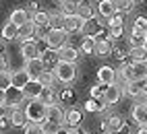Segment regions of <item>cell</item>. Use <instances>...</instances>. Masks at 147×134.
I'll return each instance as SVG.
<instances>
[{
	"label": "cell",
	"mask_w": 147,
	"mask_h": 134,
	"mask_svg": "<svg viewBox=\"0 0 147 134\" xmlns=\"http://www.w3.org/2000/svg\"><path fill=\"white\" fill-rule=\"evenodd\" d=\"M108 134H131V126H129V124H124L122 128H118V130H112V132H108Z\"/></svg>",
	"instance_id": "bcb514c9"
},
{
	"label": "cell",
	"mask_w": 147,
	"mask_h": 134,
	"mask_svg": "<svg viewBox=\"0 0 147 134\" xmlns=\"http://www.w3.org/2000/svg\"><path fill=\"white\" fill-rule=\"evenodd\" d=\"M48 21H50V13H44V11H37V13H33L31 23H33L35 27H40V25H48Z\"/></svg>",
	"instance_id": "d6a6232c"
},
{
	"label": "cell",
	"mask_w": 147,
	"mask_h": 134,
	"mask_svg": "<svg viewBox=\"0 0 147 134\" xmlns=\"http://www.w3.org/2000/svg\"><path fill=\"white\" fill-rule=\"evenodd\" d=\"M133 2H137V0H133Z\"/></svg>",
	"instance_id": "680465c9"
},
{
	"label": "cell",
	"mask_w": 147,
	"mask_h": 134,
	"mask_svg": "<svg viewBox=\"0 0 147 134\" xmlns=\"http://www.w3.org/2000/svg\"><path fill=\"white\" fill-rule=\"evenodd\" d=\"M56 2H58V4H64V2H66V0H56Z\"/></svg>",
	"instance_id": "db71d44e"
},
{
	"label": "cell",
	"mask_w": 147,
	"mask_h": 134,
	"mask_svg": "<svg viewBox=\"0 0 147 134\" xmlns=\"http://www.w3.org/2000/svg\"><path fill=\"white\" fill-rule=\"evenodd\" d=\"M137 134H147V126H139V130H137Z\"/></svg>",
	"instance_id": "816d5d0a"
},
{
	"label": "cell",
	"mask_w": 147,
	"mask_h": 134,
	"mask_svg": "<svg viewBox=\"0 0 147 134\" xmlns=\"http://www.w3.org/2000/svg\"><path fill=\"white\" fill-rule=\"evenodd\" d=\"M42 126H44V134H60L62 130L60 124H52V122H44Z\"/></svg>",
	"instance_id": "74e56055"
},
{
	"label": "cell",
	"mask_w": 147,
	"mask_h": 134,
	"mask_svg": "<svg viewBox=\"0 0 147 134\" xmlns=\"http://www.w3.org/2000/svg\"><path fill=\"white\" fill-rule=\"evenodd\" d=\"M143 47H145V52H147V41H145V45H143Z\"/></svg>",
	"instance_id": "11a10c76"
},
{
	"label": "cell",
	"mask_w": 147,
	"mask_h": 134,
	"mask_svg": "<svg viewBox=\"0 0 147 134\" xmlns=\"http://www.w3.org/2000/svg\"><path fill=\"white\" fill-rule=\"evenodd\" d=\"M25 101V93L23 89H6V105H11V107H17V105H21Z\"/></svg>",
	"instance_id": "9c48e42d"
},
{
	"label": "cell",
	"mask_w": 147,
	"mask_h": 134,
	"mask_svg": "<svg viewBox=\"0 0 147 134\" xmlns=\"http://www.w3.org/2000/svg\"><path fill=\"white\" fill-rule=\"evenodd\" d=\"M2 39H19V27L8 21L2 27Z\"/></svg>",
	"instance_id": "4316f807"
},
{
	"label": "cell",
	"mask_w": 147,
	"mask_h": 134,
	"mask_svg": "<svg viewBox=\"0 0 147 134\" xmlns=\"http://www.w3.org/2000/svg\"><path fill=\"white\" fill-rule=\"evenodd\" d=\"M97 13H100L104 19H108V21H110V19L118 13V11H116V6H114L112 0H100V4H97Z\"/></svg>",
	"instance_id": "5bb4252c"
},
{
	"label": "cell",
	"mask_w": 147,
	"mask_h": 134,
	"mask_svg": "<svg viewBox=\"0 0 147 134\" xmlns=\"http://www.w3.org/2000/svg\"><path fill=\"white\" fill-rule=\"evenodd\" d=\"M118 13H129L133 8V0H112Z\"/></svg>",
	"instance_id": "d590c367"
},
{
	"label": "cell",
	"mask_w": 147,
	"mask_h": 134,
	"mask_svg": "<svg viewBox=\"0 0 147 134\" xmlns=\"http://www.w3.org/2000/svg\"><path fill=\"white\" fill-rule=\"evenodd\" d=\"M124 15L126 13H116L110 19V27H124Z\"/></svg>",
	"instance_id": "b9f144b4"
},
{
	"label": "cell",
	"mask_w": 147,
	"mask_h": 134,
	"mask_svg": "<svg viewBox=\"0 0 147 134\" xmlns=\"http://www.w3.org/2000/svg\"><path fill=\"white\" fill-rule=\"evenodd\" d=\"M133 120L139 124V126H147V109L143 103H137L133 107Z\"/></svg>",
	"instance_id": "44dd1931"
},
{
	"label": "cell",
	"mask_w": 147,
	"mask_h": 134,
	"mask_svg": "<svg viewBox=\"0 0 147 134\" xmlns=\"http://www.w3.org/2000/svg\"><path fill=\"white\" fill-rule=\"evenodd\" d=\"M93 15H95V8L91 6L89 0H79V17L83 19V21L93 19Z\"/></svg>",
	"instance_id": "ffe728a7"
},
{
	"label": "cell",
	"mask_w": 147,
	"mask_h": 134,
	"mask_svg": "<svg viewBox=\"0 0 147 134\" xmlns=\"http://www.w3.org/2000/svg\"><path fill=\"white\" fill-rule=\"evenodd\" d=\"M58 60H60V62H66V64H75L77 60H79V50L66 43L62 50H58Z\"/></svg>",
	"instance_id": "52a82bcc"
},
{
	"label": "cell",
	"mask_w": 147,
	"mask_h": 134,
	"mask_svg": "<svg viewBox=\"0 0 147 134\" xmlns=\"http://www.w3.org/2000/svg\"><path fill=\"white\" fill-rule=\"evenodd\" d=\"M23 93H25V99L33 101V99H40V95L44 93V87H42V83L37 81V79H31V81L25 85Z\"/></svg>",
	"instance_id": "8992f818"
},
{
	"label": "cell",
	"mask_w": 147,
	"mask_h": 134,
	"mask_svg": "<svg viewBox=\"0 0 147 134\" xmlns=\"http://www.w3.org/2000/svg\"><path fill=\"white\" fill-rule=\"evenodd\" d=\"M54 79H56V76H54V72H50V70H44L40 76H37V81L42 83V87H44V89H52Z\"/></svg>",
	"instance_id": "4dcf8cb0"
},
{
	"label": "cell",
	"mask_w": 147,
	"mask_h": 134,
	"mask_svg": "<svg viewBox=\"0 0 147 134\" xmlns=\"http://www.w3.org/2000/svg\"><path fill=\"white\" fill-rule=\"evenodd\" d=\"M46 111H48V105H44L40 99H33V101H29V105H25L27 120L35 122V124H44L46 122Z\"/></svg>",
	"instance_id": "7a4b0ae2"
},
{
	"label": "cell",
	"mask_w": 147,
	"mask_h": 134,
	"mask_svg": "<svg viewBox=\"0 0 147 134\" xmlns=\"http://www.w3.org/2000/svg\"><path fill=\"white\" fill-rule=\"evenodd\" d=\"M0 54H2V45H0Z\"/></svg>",
	"instance_id": "9f6ffc18"
},
{
	"label": "cell",
	"mask_w": 147,
	"mask_h": 134,
	"mask_svg": "<svg viewBox=\"0 0 147 134\" xmlns=\"http://www.w3.org/2000/svg\"><path fill=\"white\" fill-rule=\"evenodd\" d=\"M147 83L145 81H135V83H126V93L131 95V97H139V95L147 93Z\"/></svg>",
	"instance_id": "ac0fdd59"
},
{
	"label": "cell",
	"mask_w": 147,
	"mask_h": 134,
	"mask_svg": "<svg viewBox=\"0 0 147 134\" xmlns=\"http://www.w3.org/2000/svg\"><path fill=\"white\" fill-rule=\"evenodd\" d=\"M116 79H118V74L112 66H102L100 70H97V83L104 85V87H110V85H116Z\"/></svg>",
	"instance_id": "5b68a950"
},
{
	"label": "cell",
	"mask_w": 147,
	"mask_h": 134,
	"mask_svg": "<svg viewBox=\"0 0 147 134\" xmlns=\"http://www.w3.org/2000/svg\"><path fill=\"white\" fill-rule=\"evenodd\" d=\"M13 87V72H0V89H11Z\"/></svg>",
	"instance_id": "e575fe53"
},
{
	"label": "cell",
	"mask_w": 147,
	"mask_h": 134,
	"mask_svg": "<svg viewBox=\"0 0 147 134\" xmlns=\"http://www.w3.org/2000/svg\"><path fill=\"white\" fill-rule=\"evenodd\" d=\"M29 81H31V74H29L25 68L13 72V87H15V89H25V85H27Z\"/></svg>",
	"instance_id": "2e32d148"
},
{
	"label": "cell",
	"mask_w": 147,
	"mask_h": 134,
	"mask_svg": "<svg viewBox=\"0 0 147 134\" xmlns=\"http://www.w3.org/2000/svg\"><path fill=\"white\" fill-rule=\"evenodd\" d=\"M66 39H68V33L64 29H50V33L46 37V45H48V50L58 52L66 45Z\"/></svg>",
	"instance_id": "3957f363"
},
{
	"label": "cell",
	"mask_w": 147,
	"mask_h": 134,
	"mask_svg": "<svg viewBox=\"0 0 147 134\" xmlns=\"http://www.w3.org/2000/svg\"><path fill=\"white\" fill-rule=\"evenodd\" d=\"M122 79L126 83L145 81L147 79V62H131L122 68Z\"/></svg>",
	"instance_id": "6da1fadb"
},
{
	"label": "cell",
	"mask_w": 147,
	"mask_h": 134,
	"mask_svg": "<svg viewBox=\"0 0 147 134\" xmlns=\"http://www.w3.org/2000/svg\"><path fill=\"white\" fill-rule=\"evenodd\" d=\"M112 54H114V58H118V60H124L126 56H129V52H126V50H122V47H116V50L112 47Z\"/></svg>",
	"instance_id": "f6af8a7d"
},
{
	"label": "cell",
	"mask_w": 147,
	"mask_h": 134,
	"mask_svg": "<svg viewBox=\"0 0 147 134\" xmlns=\"http://www.w3.org/2000/svg\"><path fill=\"white\" fill-rule=\"evenodd\" d=\"M145 83H147V79H145Z\"/></svg>",
	"instance_id": "94428289"
},
{
	"label": "cell",
	"mask_w": 147,
	"mask_h": 134,
	"mask_svg": "<svg viewBox=\"0 0 147 134\" xmlns=\"http://www.w3.org/2000/svg\"><path fill=\"white\" fill-rule=\"evenodd\" d=\"M60 13H62L64 17L79 15V0H66L64 4H60Z\"/></svg>",
	"instance_id": "cb8c5ba5"
},
{
	"label": "cell",
	"mask_w": 147,
	"mask_h": 134,
	"mask_svg": "<svg viewBox=\"0 0 147 134\" xmlns=\"http://www.w3.org/2000/svg\"><path fill=\"white\" fill-rule=\"evenodd\" d=\"M64 122L68 124V126H71V128H77V126H79V124L83 122V116H81V111L79 109H68L66 113H64Z\"/></svg>",
	"instance_id": "603a6c76"
},
{
	"label": "cell",
	"mask_w": 147,
	"mask_h": 134,
	"mask_svg": "<svg viewBox=\"0 0 147 134\" xmlns=\"http://www.w3.org/2000/svg\"><path fill=\"white\" fill-rule=\"evenodd\" d=\"M48 25H50V29H62L64 27V15L62 13H50Z\"/></svg>",
	"instance_id": "f546056e"
},
{
	"label": "cell",
	"mask_w": 147,
	"mask_h": 134,
	"mask_svg": "<svg viewBox=\"0 0 147 134\" xmlns=\"http://www.w3.org/2000/svg\"><path fill=\"white\" fill-rule=\"evenodd\" d=\"M0 118H4V109H2V105H0Z\"/></svg>",
	"instance_id": "f5cc1de1"
},
{
	"label": "cell",
	"mask_w": 147,
	"mask_h": 134,
	"mask_svg": "<svg viewBox=\"0 0 147 134\" xmlns=\"http://www.w3.org/2000/svg\"><path fill=\"white\" fill-rule=\"evenodd\" d=\"M120 95H122V89L118 85H110V87H106V91H104V103L106 105H114L120 99Z\"/></svg>",
	"instance_id": "7c38bea8"
},
{
	"label": "cell",
	"mask_w": 147,
	"mask_h": 134,
	"mask_svg": "<svg viewBox=\"0 0 147 134\" xmlns=\"http://www.w3.org/2000/svg\"><path fill=\"white\" fill-rule=\"evenodd\" d=\"M131 56V62H147V52L145 47H131L129 50Z\"/></svg>",
	"instance_id": "83f0119b"
},
{
	"label": "cell",
	"mask_w": 147,
	"mask_h": 134,
	"mask_svg": "<svg viewBox=\"0 0 147 134\" xmlns=\"http://www.w3.org/2000/svg\"><path fill=\"white\" fill-rule=\"evenodd\" d=\"M104 91H106V87H104V85H95V87L91 89V99L104 101Z\"/></svg>",
	"instance_id": "60d3db41"
},
{
	"label": "cell",
	"mask_w": 147,
	"mask_h": 134,
	"mask_svg": "<svg viewBox=\"0 0 147 134\" xmlns=\"http://www.w3.org/2000/svg\"><path fill=\"white\" fill-rule=\"evenodd\" d=\"M11 23L21 29L23 25L29 23V13L25 11V8H17V11H13V15H11Z\"/></svg>",
	"instance_id": "e0dca14e"
},
{
	"label": "cell",
	"mask_w": 147,
	"mask_h": 134,
	"mask_svg": "<svg viewBox=\"0 0 147 134\" xmlns=\"http://www.w3.org/2000/svg\"><path fill=\"white\" fill-rule=\"evenodd\" d=\"M48 33H50V25H40V27H35V39H44V41H46Z\"/></svg>",
	"instance_id": "ab89813d"
},
{
	"label": "cell",
	"mask_w": 147,
	"mask_h": 134,
	"mask_svg": "<svg viewBox=\"0 0 147 134\" xmlns=\"http://www.w3.org/2000/svg\"><path fill=\"white\" fill-rule=\"evenodd\" d=\"M145 35H147V31H145Z\"/></svg>",
	"instance_id": "91938a15"
},
{
	"label": "cell",
	"mask_w": 147,
	"mask_h": 134,
	"mask_svg": "<svg viewBox=\"0 0 147 134\" xmlns=\"http://www.w3.org/2000/svg\"><path fill=\"white\" fill-rule=\"evenodd\" d=\"M11 124L13 126H27L29 124V120H27V113H25V109H19V107H11Z\"/></svg>",
	"instance_id": "9a60e30c"
},
{
	"label": "cell",
	"mask_w": 147,
	"mask_h": 134,
	"mask_svg": "<svg viewBox=\"0 0 147 134\" xmlns=\"http://www.w3.org/2000/svg\"><path fill=\"white\" fill-rule=\"evenodd\" d=\"M143 105H145V109H147V103H143Z\"/></svg>",
	"instance_id": "6f0895ef"
},
{
	"label": "cell",
	"mask_w": 147,
	"mask_h": 134,
	"mask_svg": "<svg viewBox=\"0 0 147 134\" xmlns=\"http://www.w3.org/2000/svg\"><path fill=\"white\" fill-rule=\"evenodd\" d=\"M8 126H11V118H0V128H8Z\"/></svg>",
	"instance_id": "c3c4849f"
},
{
	"label": "cell",
	"mask_w": 147,
	"mask_h": 134,
	"mask_svg": "<svg viewBox=\"0 0 147 134\" xmlns=\"http://www.w3.org/2000/svg\"><path fill=\"white\" fill-rule=\"evenodd\" d=\"M29 6H31L33 13H37V2H35V0H31V2H29Z\"/></svg>",
	"instance_id": "f907efd6"
},
{
	"label": "cell",
	"mask_w": 147,
	"mask_h": 134,
	"mask_svg": "<svg viewBox=\"0 0 147 134\" xmlns=\"http://www.w3.org/2000/svg\"><path fill=\"white\" fill-rule=\"evenodd\" d=\"M133 27H137V29H143V31H147V19H145V17H137Z\"/></svg>",
	"instance_id": "ee69618b"
},
{
	"label": "cell",
	"mask_w": 147,
	"mask_h": 134,
	"mask_svg": "<svg viewBox=\"0 0 147 134\" xmlns=\"http://www.w3.org/2000/svg\"><path fill=\"white\" fill-rule=\"evenodd\" d=\"M0 105H6V91L0 89Z\"/></svg>",
	"instance_id": "681fc988"
},
{
	"label": "cell",
	"mask_w": 147,
	"mask_h": 134,
	"mask_svg": "<svg viewBox=\"0 0 147 134\" xmlns=\"http://www.w3.org/2000/svg\"><path fill=\"white\" fill-rule=\"evenodd\" d=\"M46 122H52V124H60L64 122V111L60 109V105H48V111H46Z\"/></svg>",
	"instance_id": "8fae6325"
},
{
	"label": "cell",
	"mask_w": 147,
	"mask_h": 134,
	"mask_svg": "<svg viewBox=\"0 0 147 134\" xmlns=\"http://www.w3.org/2000/svg\"><path fill=\"white\" fill-rule=\"evenodd\" d=\"M19 39H23V43L25 41H33L35 39V25L29 21L27 25H23L21 29H19Z\"/></svg>",
	"instance_id": "7402d4cb"
},
{
	"label": "cell",
	"mask_w": 147,
	"mask_h": 134,
	"mask_svg": "<svg viewBox=\"0 0 147 134\" xmlns=\"http://www.w3.org/2000/svg\"><path fill=\"white\" fill-rule=\"evenodd\" d=\"M25 134H44V126L42 124H35V122H29L25 126Z\"/></svg>",
	"instance_id": "f35d334b"
},
{
	"label": "cell",
	"mask_w": 147,
	"mask_h": 134,
	"mask_svg": "<svg viewBox=\"0 0 147 134\" xmlns=\"http://www.w3.org/2000/svg\"><path fill=\"white\" fill-rule=\"evenodd\" d=\"M108 105L104 103V101H97V99H89V101H85V109L87 111H102V109H106Z\"/></svg>",
	"instance_id": "836d02e7"
},
{
	"label": "cell",
	"mask_w": 147,
	"mask_h": 134,
	"mask_svg": "<svg viewBox=\"0 0 147 134\" xmlns=\"http://www.w3.org/2000/svg\"><path fill=\"white\" fill-rule=\"evenodd\" d=\"M83 19L79 17V15H73V17H64V27L62 29L66 31V33H77V31H81L83 29Z\"/></svg>",
	"instance_id": "ba28073f"
},
{
	"label": "cell",
	"mask_w": 147,
	"mask_h": 134,
	"mask_svg": "<svg viewBox=\"0 0 147 134\" xmlns=\"http://www.w3.org/2000/svg\"><path fill=\"white\" fill-rule=\"evenodd\" d=\"M21 54L25 56V60H35V58H42L40 56V45L35 41H25L21 45Z\"/></svg>",
	"instance_id": "4fadbf2b"
},
{
	"label": "cell",
	"mask_w": 147,
	"mask_h": 134,
	"mask_svg": "<svg viewBox=\"0 0 147 134\" xmlns=\"http://www.w3.org/2000/svg\"><path fill=\"white\" fill-rule=\"evenodd\" d=\"M54 76L60 83L68 85V83H73L75 81V76H77V68H75V64H66V62H58V66L54 68Z\"/></svg>",
	"instance_id": "277c9868"
},
{
	"label": "cell",
	"mask_w": 147,
	"mask_h": 134,
	"mask_svg": "<svg viewBox=\"0 0 147 134\" xmlns=\"http://www.w3.org/2000/svg\"><path fill=\"white\" fill-rule=\"evenodd\" d=\"M81 50H83V54H95V39H91V37H83Z\"/></svg>",
	"instance_id": "8d00e7d4"
},
{
	"label": "cell",
	"mask_w": 147,
	"mask_h": 134,
	"mask_svg": "<svg viewBox=\"0 0 147 134\" xmlns=\"http://www.w3.org/2000/svg\"><path fill=\"white\" fill-rule=\"evenodd\" d=\"M40 101L44 105H56V93H54V89H44V93L40 95Z\"/></svg>",
	"instance_id": "1f68e13d"
},
{
	"label": "cell",
	"mask_w": 147,
	"mask_h": 134,
	"mask_svg": "<svg viewBox=\"0 0 147 134\" xmlns=\"http://www.w3.org/2000/svg\"><path fill=\"white\" fill-rule=\"evenodd\" d=\"M95 54L97 56H110L112 54V41L110 39H97L95 41Z\"/></svg>",
	"instance_id": "d4e9b609"
},
{
	"label": "cell",
	"mask_w": 147,
	"mask_h": 134,
	"mask_svg": "<svg viewBox=\"0 0 147 134\" xmlns=\"http://www.w3.org/2000/svg\"><path fill=\"white\" fill-rule=\"evenodd\" d=\"M124 35V27H110V39H120Z\"/></svg>",
	"instance_id": "7bdbcfd3"
},
{
	"label": "cell",
	"mask_w": 147,
	"mask_h": 134,
	"mask_svg": "<svg viewBox=\"0 0 147 134\" xmlns=\"http://www.w3.org/2000/svg\"><path fill=\"white\" fill-rule=\"evenodd\" d=\"M25 70L31 74V79H37V76H40L44 70H48V68H46V64H44V60H42V58H35V60H27Z\"/></svg>",
	"instance_id": "30bf717a"
},
{
	"label": "cell",
	"mask_w": 147,
	"mask_h": 134,
	"mask_svg": "<svg viewBox=\"0 0 147 134\" xmlns=\"http://www.w3.org/2000/svg\"><path fill=\"white\" fill-rule=\"evenodd\" d=\"M8 70V60H6V56L0 54V72H6Z\"/></svg>",
	"instance_id": "7dc6e473"
},
{
	"label": "cell",
	"mask_w": 147,
	"mask_h": 134,
	"mask_svg": "<svg viewBox=\"0 0 147 134\" xmlns=\"http://www.w3.org/2000/svg\"><path fill=\"white\" fill-rule=\"evenodd\" d=\"M147 41V35L143 29H137V27H133L131 29V47H143Z\"/></svg>",
	"instance_id": "d6986e66"
},
{
	"label": "cell",
	"mask_w": 147,
	"mask_h": 134,
	"mask_svg": "<svg viewBox=\"0 0 147 134\" xmlns=\"http://www.w3.org/2000/svg\"><path fill=\"white\" fill-rule=\"evenodd\" d=\"M122 126H124V122H122L120 116H110V118L104 122V130H106V134L112 132V130H118V128H122Z\"/></svg>",
	"instance_id": "484cf974"
},
{
	"label": "cell",
	"mask_w": 147,
	"mask_h": 134,
	"mask_svg": "<svg viewBox=\"0 0 147 134\" xmlns=\"http://www.w3.org/2000/svg\"><path fill=\"white\" fill-rule=\"evenodd\" d=\"M42 60H44V64H46L48 70H50V66H54V68H56L58 62H60V60H58V52H54V50H46V54H44Z\"/></svg>",
	"instance_id": "f1b7e54d"
}]
</instances>
